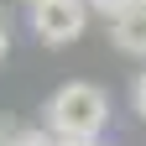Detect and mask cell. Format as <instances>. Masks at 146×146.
I'll list each match as a JSON object with an SVG mask.
<instances>
[{"instance_id": "8992f818", "label": "cell", "mask_w": 146, "mask_h": 146, "mask_svg": "<svg viewBox=\"0 0 146 146\" xmlns=\"http://www.w3.org/2000/svg\"><path fill=\"white\" fill-rule=\"evenodd\" d=\"M131 99H136V115L146 120V68H141V78H136V89H131Z\"/></svg>"}, {"instance_id": "5b68a950", "label": "cell", "mask_w": 146, "mask_h": 146, "mask_svg": "<svg viewBox=\"0 0 146 146\" xmlns=\"http://www.w3.org/2000/svg\"><path fill=\"white\" fill-rule=\"evenodd\" d=\"M125 5H131V0H89V11H94V16H104V21H115Z\"/></svg>"}, {"instance_id": "ba28073f", "label": "cell", "mask_w": 146, "mask_h": 146, "mask_svg": "<svg viewBox=\"0 0 146 146\" xmlns=\"http://www.w3.org/2000/svg\"><path fill=\"white\" fill-rule=\"evenodd\" d=\"M5 52H11V31H5V21H0V63H5Z\"/></svg>"}, {"instance_id": "52a82bcc", "label": "cell", "mask_w": 146, "mask_h": 146, "mask_svg": "<svg viewBox=\"0 0 146 146\" xmlns=\"http://www.w3.org/2000/svg\"><path fill=\"white\" fill-rule=\"evenodd\" d=\"M16 131H21L16 120H0V146H11V141H16Z\"/></svg>"}, {"instance_id": "30bf717a", "label": "cell", "mask_w": 146, "mask_h": 146, "mask_svg": "<svg viewBox=\"0 0 146 146\" xmlns=\"http://www.w3.org/2000/svg\"><path fill=\"white\" fill-rule=\"evenodd\" d=\"M21 5H31V0H21Z\"/></svg>"}, {"instance_id": "3957f363", "label": "cell", "mask_w": 146, "mask_h": 146, "mask_svg": "<svg viewBox=\"0 0 146 146\" xmlns=\"http://www.w3.org/2000/svg\"><path fill=\"white\" fill-rule=\"evenodd\" d=\"M110 42L125 58H146V0H131L115 21H110Z\"/></svg>"}, {"instance_id": "6da1fadb", "label": "cell", "mask_w": 146, "mask_h": 146, "mask_svg": "<svg viewBox=\"0 0 146 146\" xmlns=\"http://www.w3.org/2000/svg\"><path fill=\"white\" fill-rule=\"evenodd\" d=\"M104 125H110V94L89 78H73L47 99V131L58 141H99Z\"/></svg>"}, {"instance_id": "7a4b0ae2", "label": "cell", "mask_w": 146, "mask_h": 146, "mask_svg": "<svg viewBox=\"0 0 146 146\" xmlns=\"http://www.w3.org/2000/svg\"><path fill=\"white\" fill-rule=\"evenodd\" d=\"M26 26H31V36L42 47H68L89 26V0H31Z\"/></svg>"}, {"instance_id": "9c48e42d", "label": "cell", "mask_w": 146, "mask_h": 146, "mask_svg": "<svg viewBox=\"0 0 146 146\" xmlns=\"http://www.w3.org/2000/svg\"><path fill=\"white\" fill-rule=\"evenodd\" d=\"M63 146H104V141H63Z\"/></svg>"}, {"instance_id": "277c9868", "label": "cell", "mask_w": 146, "mask_h": 146, "mask_svg": "<svg viewBox=\"0 0 146 146\" xmlns=\"http://www.w3.org/2000/svg\"><path fill=\"white\" fill-rule=\"evenodd\" d=\"M11 146H63V141L52 136L47 125H31V131H26V125H21V131H16V141H11Z\"/></svg>"}]
</instances>
